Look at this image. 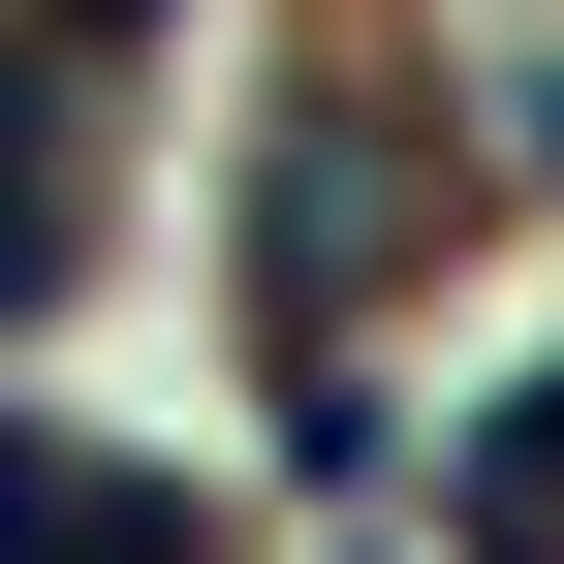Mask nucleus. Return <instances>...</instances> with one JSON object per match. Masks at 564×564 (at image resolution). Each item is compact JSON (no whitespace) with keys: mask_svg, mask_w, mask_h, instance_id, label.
<instances>
[{"mask_svg":"<svg viewBox=\"0 0 564 564\" xmlns=\"http://www.w3.org/2000/svg\"><path fill=\"white\" fill-rule=\"evenodd\" d=\"M0 564H188L158 470H63V440H0Z\"/></svg>","mask_w":564,"mask_h":564,"instance_id":"obj_1","label":"nucleus"}]
</instances>
